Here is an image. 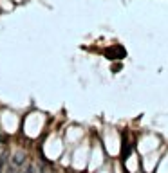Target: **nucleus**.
<instances>
[{"mask_svg": "<svg viewBox=\"0 0 168 173\" xmlns=\"http://www.w3.org/2000/svg\"><path fill=\"white\" fill-rule=\"evenodd\" d=\"M6 164H7V153L6 151H0V173H4Z\"/></svg>", "mask_w": 168, "mask_h": 173, "instance_id": "f03ea898", "label": "nucleus"}, {"mask_svg": "<svg viewBox=\"0 0 168 173\" xmlns=\"http://www.w3.org/2000/svg\"><path fill=\"white\" fill-rule=\"evenodd\" d=\"M23 159H26V153H23V151H18V153H15V155L11 157V168L20 169V166L23 164Z\"/></svg>", "mask_w": 168, "mask_h": 173, "instance_id": "f257e3e1", "label": "nucleus"}]
</instances>
